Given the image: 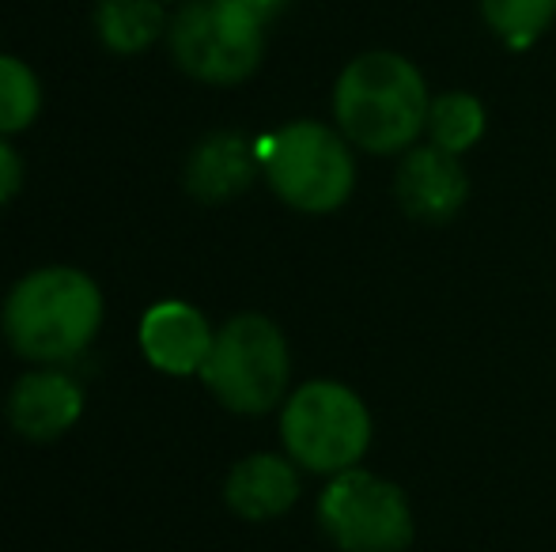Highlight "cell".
I'll list each match as a JSON object with an SVG mask.
<instances>
[{
	"label": "cell",
	"mask_w": 556,
	"mask_h": 552,
	"mask_svg": "<svg viewBox=\"0 0 556 552\" xmlns=\"http://www.w3.org/2000/svg\"><path fill=\"white\" fill-rule=\"evenodd\" d=\"M103 325V292L68 266L35 269L4 299V337L30 363H68L88 352Z\"/></svg>",
	"instance_id": "obj_1"
},
{
	"label": "cell",
	"mask_w": 556,
	"mask_h": 552,
	"mask_svg": "<svg viewBox=\"0 0 556 552\" xmlns=\"http://www.w3.org/2000/svg\"><path fill=\"white\" fill-rule=\"evenodd\" d=\"M432 95L417 65L397 53H364L341 73L333 88V114L341 133L371 155L405 152L428 129Z\"/></svg>",
	"instance_id": "obj_2"
},
{
	"label": "cell",
	"mask_w": 556,
	"mask_h": 552,
	"mask_svg": "<svg viewBox=\"0 0 556 552\" xmlns=\"http://www.w3.org/2000/svg\"><path fill=\"white\" fill-rule=\"evenodd\" d=\"M292 360L285 333L262 314H239L213 337L201 378L231 413H269L288 390Z\"/></svg>",
	"instance_id": "obj_3"
},
{
	"label": "cell",
	"mask_w": 556,
	"mask_h": 552,
	"mask_svg": "<svg viewBox=\"0 0 556 552\" xmlns=\"http://www.w3.org/2000/svg\"><path fill=\"white\" fill-rule=\"evenodd\" d=\"M265 178L285 205L323 216L349 201L356 185V163L341 133L323 121H292L265 144Z\"/></svg>",
	"instance_id": "obj_4"
},
{
	"label": "cell",
	"mask_w": 556,
	"mask_h": 552,
	"mask_svg": "<svg viewBox=\"0 0 556 552\" xmlns=\"http://www.w3.org/2000/svg\"><path fill=\"white\" fill-rule=\"evenodd\" d=\"M288 458L311 473L356 470L371 442V416L364 401L341 383H307L285 401L280 413Z\"/></svg>",
	"instance_id": "obj_5"
},
{
	"label": "cell",
	"mask_w": 556,
	"mask_h": 552,
	"mask_svg": "<svg viewBox=\"0 0 556 552\" xmlns=\"http://www.w3.org/2000/svg\"><path fill=\"white\" fill-rule=\"evenodd\" d=\"M318 523L344 552H402L413 541L409 500L367 470L337 473L318 500Z\"/></svg>",
	"instance_id": "obj_6"
},
{
	"label": "cell",
	"mask_w": 556,
	"mask_h": 552,
	"mask_svg": "<svg viewBox=\"0 0 556 552\" xmlns=\"http://www.w3.org/2000/svg\"><path fill=\"white\" fill-rule=\"evenodd\" d=\"M170 53L205 84H239L262 65L265 27L224 0H193L170 23Z\"/></svg>",
	"instance_id": "obj_7"
},
{
	"label": "cell",
	"mask_w": 556,
	"mask_h": 552,
	"mask_svg": "<svg viewBox=\"0 0 556 552\" xmlns=\"http://www.w3.org/2000/svg\"><path fill=\"white\" fill-rule=\"evenodd\" d=\"M213 325L198 307L163 299L140 318V352L163 375H201L213 352Z\"/></svg>",
	"instance_id": "obj_8"
},
{
	"label": "cell",
	"mask_w": 556,
	"mask_h": 552,
	"mask_svg": "<svg viewBox=\"0 0 556 552\" xmlns=\"http://www.w3.org/2000/svg\"><path fill=\"white\" fill-rule=\"evenodd\" d=\"M394 190L402 208L413 220L425 223H446L462 205H466L469 178L462 170L458 155L443 152V147H413L405 152L402 167H397Z\"/></svg>",
	"instance_id": "obj_9"
},
{
	"label": "cell",
	"mask_w": 556,
	"mask_h": 552,
	"mask_svg": "<svg viewBox=\"0 0 556 552\" xmlns=\"http://www.w3.org/2000/svg\"><path fill=\"white\" fill-rule=\"evenodd\" d=\"M84 413V390L68 371H27L8 394V420L27 439H58Z\"/></svg>",
	"instance_id": "obj_10"
},
{
	"label": "cell",
	"mask_w": 556,
	"mask_h": 552,
	"mask_svg": "<svg viewBox=\"0 0 556 552\" xmlns=\"http://www.w3.org/2000/svg\"><path fill=\"white\" fill-rule=\"evenodd\" d=\"M224 500L239 518L269 523L300 500V473L280 454H250L227 473Z\"/></svg>",
	"instance_id": "obj_11"
},
{
	"label": "cell",
	"mask_w": 556,
	"mask_h": 552,
	"mask_svg": "<svg viewBox=\"0 0 556 552\" xmlns=\"http://www.w3.org/2000/svg\"><path fill=\"white\" fill-rule=\"evenodd\" d=\"M257 170L254 144L239 133H213L193 147L190 163H186V190L198 201L220 205L239 193L250 190Z\"/></svg>",
	"instance_id": "obj_12"
},
{
	"label": "cell",
	"mask_w": 556,
	"mask_h": 552,
	"mask_svg": "<svg viewBox=\"0 0 556 552\" xmlns=\"http://www.w3.org/2000/svg\"><path fill=\"white\" fill-rule=\"evenodd\" d=\"M163 4L160 0H99L96 30L106 50L140 53L163 35Z\"/></svg>",
	"instance_id": "obj_13"
},
{
	"label": "cell",
	"mask_w": 556,
	"mask_h": 552,
	"mask_svg": "<svg viewBox=\"0 0 556 552\" xmlns=\"http://www.w3.org/2000/svg\"><path fill=\"white\" fill-rule=\"evenodd\" d=\"M428 133H432L435 147H443V152H451V155H462L484 133V106L477 103L473 95H466V91H446V95L432 99Z\"/></svg>",
	"instance_id": "obj_14"
},
{
	"label": "cell",
	"mask_w": 556,
	"mask_h": 552,
	"mask_svg": "<svg viewBox=\"0 0 556 552\" xmlns=\"http://www.w3.org/2000/svg\"><path fill=\"white\" fill-rule=\"evenodd\" d=\"M484 23L511 50H527L545 35L556 15V0H481Z\"/></svg>",
	"instance_id": "obj_15"
},
{
	"label": "cell",
	"mask_w": 556,
	"mask_h": 552,
	"mask_svg": "<svg viewBox=\"0 0 556 552\" xmlns=\"http://www.w3.org/2000/svg\"><path fill=\"white\" fill-rule=\"evenodd\" d=\"M42 111L38 76L23 61L0 53V137L23 133Z\"/></svg>",
	"instance_id": "obj_16"
},
{
	"label": "cell",
	"mask_w": 556,
	"mask_h": 552,
	"mask_svg": "<svg viewBox=\"0 0 556 552\" xmlns=\"http://www.w3.org/2000/svg\"><path fill=\"white\" fill-rule=\"evenodd\" d=\"M20 185H23V163L15 155V147L0 137V208L20 193Z\"/></svg>",
	"instance_id": "obj_17"
},
{
	"label": "cell",
	"mask_w": 556,
	"mask_h": 552,
	"mask_svg": "<svg viewBox=\"0 0 556 552\" xmlns=\"http://www.w3.org/2000/svg\"><path fill=\"white\" fill-rule=\"evenodd\" d=\"M224 4H231L235 12L250 15V20H254V23H262V27H265V23H269L273 15H277L280 8L288 4V0H224Z\"/></svg>",
	"instance_id": "obj_18"
}]
</instances>
